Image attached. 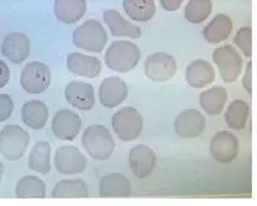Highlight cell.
<instances>
[{
  "label": "cell",
  "mask_w": 257,
  "mask_h": 206,
  "mask_svg": "<svg viewBox=\"0 0 257 206\" xmlns=\"http://www.w3.org/2000/svg\"><path fill=\"white\" fill-rule=\"evenodd\" d=\"M47 193L45 181L37 176H24L16 186V196L18 198H43Z\"/></svg>",
  "instance_id": "83f0119b"
},
{
  "label": "cell",
  "mask_w": 257,
  "mask_h": 206,
  "mask_svg": "<svg viewBox=\"0 0 257 206\" xmlns=\"http://www.w3.org/2000/svg\"><path fill=\"white\" fill-rule=\"evenodd\" d=\"M66 66L69 71L76 76L94 79V77H98L100 75L103 65H101L100 60L94 57V56L74 52L67 56Z\"/></svg>",
  "instance_id": "e0dca14e"
},
{
  "label": "cell",
  "mask_w": 257,
  "mask_h": 206,
  "mask_svg": "<svg viewBox=\"0 0 257 206\" xmlns=\"http://www.w3.org/2000/svg\"><path fill=\"white\" fill-rule=\"evenodd\" d=\"M213 12L212 0H190L185 7L184 16L190 23L199 24L204 22Z\"/></svg>",
  "instance_id": "f546056e"
},
{
  "label": "cell",
  "mask_w": 257,
  "mask_h": 206,
  "mask_svg": "<svg viewBox=\"0 0 257 206\" xmlns=\"http://www.w3.org/2000/svg\"><path fill=\"white\" fill-rule=\"evenodd\" d=\"M162 8L167 12H175L183 6L184 0H160Z\"/></svg>",
  "instance_id": "e575fe53"
},
{
  "label": "cell",
  "mask_w": 257,
  "mask_h": 206,
  "mask_svg": "<svg viewBox=\"0 0 257 206\" xmlns=\"http://www.w3.org/2000/svg\"><path fill=\"white\" fill-rule=\"evenodd\" d=\"M81 127V118L69 109L57 111L51 123V130L60 140H74L79 135Z\"/></svg>",
  "instance_id": "30bf717a"
},
{
  "label": "cell",
  "mask_w": 257,
  "mask_h": 206,
  "mask_svg": "<svg viewBox=\"0 0 257 206\" xmlns=\"http://www.w3.org/2000/svg\"><path fill=\"white\" fill-rule=\"evenodd\" d=\"M21 118L27 127L31 129L40 130L46 125L48 120V108L43 101H27L21 110Z\"/></svg>",
  "instance_id": "44dd1931"
},
{
  "label": "cell",
  "mask_w": 257,
  "mask_h": 206,
  "mask_svg": "<svg viewBox=\"0 0 257 206\" xmlns=\"http://www.w3.org/2000/svg\"><path fill=\"white\" fill-rule=\"evenodd\" d=\"M128 162L132 173L137 178H146L156 167V153L149 145L138 144L131 148Z\"/></svg>",
  "instance_id": "4fadbf2b"
},
{
  "label": "cell",
  "mask_w": 257,
  "mask_h": 206,
  "mask_svg": "<svg viewBox=\"0 0 257 206\" xmlns=\"http://www.w3.org/2000/svg\"><path fill=\"white\" fill-rule=\"evenodd\" d=\"M53 164L61 174H79L85 171L88 159L75 145H62L56 151Z\"/></svg>",
  "instance_id": "9c48e42d"
},
{
  "label": "cell",
  "mask_w": 257,
  "mask_h": 206,
  "mask_svg": "<svg viewBox=\"0 0 257 206\" xmlns=\"http://www.w3.org/2000/svg\"><path fill=\"white\" fill-rule=\"evenodd\" d=\"M30 52V38L23 33H9L2 43V53L14 65H21L22 62L26 61Z\"/></svg>",
  "instance_id": "9a60e30c"
},
{
  "label": "cell",
  "mask_w": 257,
  "mask_h": 206,
  "mask_svg": "<svg viewBox=\"0 0 257 206\" xmlns=\"http://www.w3.org/2000/svg\"><path fill=\"white\" fill-rule=\"evenodd\" d=\"M67 103L79 110L88 111L95 104L93 85L82 81H71L65 89Z\"/></svg>",
  "instance_id": "2e32d148"
},
{
  "label": "cell",
  "mask_w": 257,
  "mask_h": 206,
  "mask_svg": "<svg viewBox=\"0 0 257 206\" xmlns=\"http://www.w3.org/2000/svg\"><path fill=\"white\" fill-rule=\"evenodd\" d=\"M233 29V22L227 14H218L203 29V36L209 43H220L227 40Z\"/></svg>",
  "instance_id": "603a6c76"
},
{
  "label": "cell",
  "mask_w": 257,
  "mask_h": 206,
  "mask_svg": "<svg viewBox=\"0 0 257 206\" xmlns=\"http://www.w3.org/2000/svg\"><path fill=\"white\" fill-rule=\"evenodd\" d=\"M81 143L86 153L98 161H106L115 149L113 135L103 125H90L82 133Z\"/></svg>",
  "instance_id": "7a4b0ae2"
},
{
  "label": "cell",
  "mask_w": 257,
  "mask_h": 206,
  "mask_svg": "<svg viewBox=\"0 0 257 206\" xmlns=\"http://www.w3.org/2000/svg\"><path fill=\"white\" fill-rule=\"evenodd\" d=\"M72 42L82 51L100 53L108 42V35L98 21L89 19L75 29Z\"/></svg>",
  "instance_id": "3957f363"
},
{
  "label": "cell",
  "mask_w": 257,
  "mask_h": 206,
  "mask_svg": "<svg viewBox=\"0 0 257 206\" xmlns=\"http://www.w3.org/2000/svg\"><path fill=\"white\" fill-rule=\"evenodd\" d=\"M213 61L218 66L220 77L227 84H232L239 77L242 71V57L233 46L218 47L213 52Z\"/></svg>",
  "instance_id": "8992f818"
},
{
  "label": "cell",
  "mask_w": 257,
  "mask_h": 206,
  "mask_svg": "<svg viewBox=\"0 0 257 206\" xmlns=\"http://www.w3.org/2000/svg\"><path fill=\"white\" fill-rule=\"evenodd\" d=\"M123 9L131 19L149 22L156 14L155 0H123Z\"/></svg>",
  "instance_id": "4316f807"
},
{
  "label": "cell",
  "mask_w": 257,
  "mask_h": 206,
  "mask_svg": "<svg viewBox=\"0 0 257 206\" xmlns=\"http://www.w3.org/2000/svg\"><path fill=\"white\" fill-rule=\"evenodd\" d=\"M30 142V134L19 125H7L0 132V152L9 161L21 159Z\"/></svg>",
  "instance_id": "5b68a950"
},
{
  "label": "cell",
  "mask_w": 257,
  "mask_h": 206,
  "mask_svg": "<svg viewBox=\"0 0 257 206\" xmlns=\"http://www.w3.org/2000/svg\"><path fill=\"white\" fill-rule=\"evenodd\" d=\"M52 75L47 65L42 62H30L21 74V86L28 94H42L51 85Z\"/></svg>",
  "instance_id": "52a82bcc"
},
{
  "label": "cell",
  "mask_w": 257,
  "mask_h": 206,
  "mask_svg": "<svg viewBox=\"0 0 257 206\" xmlns=\"http://www.w3.org/2000/svg\"><path fill=\"white\" fill-rule=\"evenodd\" d=\"M3 172H4L3 163H2V162H0V181H2V177H3Z\"/></svg>",
  "instance_id": "d590c367"
},
{
  "label": "cell",
  "mask_w": 257,
  "mask_h": 206,
  "mask_svg": "<svg viewBox=\"0 0 257 206\" xmlns=\"http://www.w3.org/2000/svg\"><path fill=\"white\" fill-rule=\"evenodd\" d=\"M13 99L8 94H0V123L8 120L13 114Z\"/></svg>",
  "instance_id": "1f68e13d"
},
{
  "label": "cell",
  "mask_w": 257,
  "mask_h": 206,
  "mask_svg": "<svg viewBox=\"0 0 257 206\" xmlns=\"http://www.w3.org/2000/svg\"><path fill=\"white\" fill-rule=\"evenodd\" d=\"M11 79V71H9V67L7 66L6 62H3L0 60V89L4 86H7V84L9 82Z\"/></svg>",
  "instance_id": "836d02e7"
},
{
  "label": "cell",
  "mask_w": 257,
  "mask_h": 206,
  "mask_svg": "<svg viewBox=\"0 0 257 206\" xmlns=\"http://www.w3.org/2000/svg\"><path fill=\"white\" fill-rule=\"evenodd\" d=\"M228 100V93L224 87H210L200 94L199 103L203 110L209 115H219Z\"/></svg>",
  "instance_id": "cb8c5ba5"
},
{
  "label": "cell",
  "mask_w": 257,
  "mask_h": 206,
  "mask_svg": "<svg viewBox=\"0 0 257 206\" xmlns=\"http://www.w3.org/2000/svg\"><path fill=\"white\" fill-rule=\"evenodd\" d=\"M127 96L128 86L119 77H106L99 86V100L105 108H117Z\"/></svg>",
  "instance_id": "5bb4252c"
},
{
  "label": "cell",
  "mask_w": 257,
  "mask_h": 206,
  "mask_svg": "<svg viewBox=\"0 0 257 206\" xmlns=\"http://www.w3.org/2000/svg\"><path fill=\"white\" fill-rule=\"evenodd\" d=\"M53 198H82L88 197V186L82 180H62L57 182L53 187Z\"/></svg>",
  "instance_id": "f1b7e54d"
},
{
  "label": "cell",
  "mask_w": 257,
  "mask_h": 206,
  "mask_svg": "<svg viewBox=\"0 0 257 206\" xmlns=\"http://www.w3.org/2000/svg\"><path fill=\"white\" fill-rule=\"evenodd\" d=\"M132 193L131 182L124 174L113 172L104 176L99 183L100 197H130Z\"/></svg>",
  "instance_id": "ac0fdd59"
},
{
  "label": "cell",
  "mask_w": 257,
  "mask_h": 206,
  "mask_svg": "<svg viewBox=\"0 0 257 206\" xmlns=\"http://www.w3.org/2000/svg\"><path fill=\"white\" fill-rule=\"evenodd\" d=\"M242 85L246 89L247 93L251 94L252 93V85H253V81H252V62L249 61L247 64L246 67V72H244V76L242 79Z\"/></svg>",
  "instance_id": "d6a6232c"
},
{
  "label": "cell",
  "mask_w": 257,
  "mask_h": 206,
  "mask_svg": "<svg viewBox=\"0 0 257 206\" xmlns=\"http://www.w3.org/2000/svg\"><path fill=\"white\" fill-rule=\"evenodd\" d=\"M111 127L114 133L123 142L137 139L144 129V116L137 109L123 108L111 116Z\"/></svg>",
  "instance_id": "277c9868"
},
{
  "label": "cell",
  "mask_w": 257,
  "mask_h": 206,
  "mask_svg": "<svg viewBox=\"0 0 257 206\" xmlns=\"http://www.w3.org/2000/svg\"><path fill=\"white\" fill-rule=\"evenodd\" d=\"M185 80L189 86L194 89H202L214 81L215 71L212 65L205 60H195L186 67Z\"/></svg>",
  "instance_id": "ffe728a7"
},
{
  "label": "cell",
  "mask_w": 257,
  "mask_h": 206,
  "mask_svg": "<svg viewBox=\"0 0 257 206\" xmlns=\"http://www.w3.org/2000/svg\"><path fill=\"white\" fill-rule=\"evenodd\" d=\"M28 167L37 173L47 174L51 171V145L46 140L37 142L28 156Z\"/></svg>",
  "instance_id": "d4e9b609"
},
{
  "label": "cell",
  "mask_w": 257,
  "mask_h": 206,
  "mask_svg": "<svg viewBox=\"0 0 257 206\" xmlns=\"http://www.w3.org/2000/svg\"><path fill=\"white\" fill-rule=\"evenodd\" d=\"M207 127V120L200 111L195 109L183 110L174 122V129L176 134L185 139L196 138L202 134Z\"/></svg>",
  "instance_id": "7c38bea8"
},
{
  "label": "cell",
  "mask_w": 257,
  "mask_h": 206,
  "mask_svg": "<svg viewBox=\"0 0 257 206\" xmlns=\"http://www.w3.org/2000/svg\"><path fill=\"white\" fill-rule=\"evenodd\" d=\"M249 118V105L243 100H233L224 113L227 125L233 130H242L246 128Z\"/></svg>",
  "instance_id": "484cf974"
},
{
  "label": "cell",
  "mask_w": 257,
  "mask_h": 206,
  "mask_svg": "<svg viewBox=\"0 0 257 206\" xmlns=\"http://www.w3.org/2000/svg\"><path fill=\"white\" fill-rule=\"evenodd\" d=\"M234 45L243 52L246 57L252 56V28L251 27H242L238 29L233 40Z\"/></svg>",
  "instance_id": "4dcf8cb0"
},
{
  "label": "cell",
  "mask_w": 257,
  "mask_h": 206,
  "mask_svg": "<svg viewBox=\"0 0 257 206\" xmlns=\"http://www.w3.org/2000/svg\"><path fill=\"white\" fill-rule=\"evenodd\" d=\"M56 18L66 24L79 22L86 13V0H55Z\"/></svg>",
  "instance_id": "7402d4cb"
},
{
  "label": "cell",
  "mask_w": 257,
  "mask_h": 206,
  "mask_svg": "<svg viewBox=\"0 0 257 206\" xmlns=\"http://www.w3.org/2000/svg\"><path fill=\"white\" fill-rule=\"evenodd\" d=\"M239 142L233 133L218 132L210 140V154L219 163H231L237 158Z\"/></svg>",
  "instance_id": "8fae6325"
},
{
  "label": "cell",
  "mask_w": 257,
  "mask_h": 206,
  "mask_svg": "<svg viewBox=\"0 0 257 206\" xmlns=\"http://www.w3.org/2000/svg\"><path fill=\"white\" fill-rule=\"evenodd\" d=\"M141 60L137 45L127 41H115L105 52V65L114 72L125 74L135 69Z\"/></svg>",
  "instance_id": "6da1fadb"
},
{
  "label": "cell",
  "mask_w": 257,
  "mask_h": 206,
  "mask_svg": "<svg viewBox=\"0 0 257 206\" xmlns=\"http://www.w3.org/2000/svg\"><path fill=\"white\" fill-rule=\"evenodd\" d=\"M178 71L174 56L166 52H155L145 61V74L154 82H166L173 79Z\"/></svg>",
  "instance_id": "ba28073f"
},
{
  "label": "cell",
  "mask_w": 257,
  "mask_h": 206,
  "mask_svg": "<svg viewBox=\"0 0 257 206\" xmlns=\"http://www.w3.org/2000/svg\"><path fill=\"white\" fill-rule=\"evenodd\" d=\"M103 18L114 37H130L135 40V38H140L142 36V31H141L140 27L125 21L120 16L119 12L115 11V9L104 11Z\"/></svg>",
  "instance_id": "d6986e66"
}]
</instances>
